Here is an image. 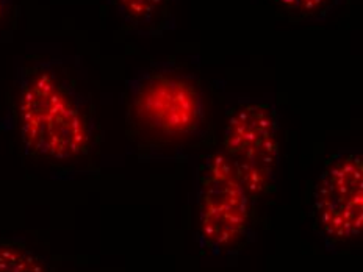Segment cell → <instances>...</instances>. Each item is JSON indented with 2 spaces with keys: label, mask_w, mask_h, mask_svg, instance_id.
<instances>
[{
  "label": "cell",
  "mask_w": 363,
  "mask_h": 272,
  "mask_svg": "<svg viewBox=\"0 0 363 272\" xmlns=\"http://www.w3.org/2000/svg\"><path fill=\"white\" fill-rule=\"evenodd\" d=\"M125 123L145 158L174 160L207 135L206 97L190 72L152 64L127 81Z\"/></svg>",
  "instance_id": "obj_1"
},
{
  "label": "cell",
  "mask_w": 363,
  "mask_h": 272,
  "mask_svg": "<svg viewBox=\"0 0 363 272\" xmlns=\"http://www.w3.org/2000/svg\"><path fill=\"white\" fill-rule=\"evenodd\" d=\"M16 116L28 154L48 162H74L88 154L93 130L80 96L48 66L22 74Z\"/></svg>",
  "instance_id": "obj_2"
},
{
  "label": "cell",
  "mask_w": 363,
  "mask_h": 272,
  "mask_svg": "<svg viewBox=\"0 0 363 272\" xmlns=\"http://www.w3.org/2000/svg\"><path fill=\"white\" fill-rule=\"evenodd\" d=\"M279 135V113L267 101L247 97L227 110L221 152L252 200L276 186L281 160Z\"/></svg>",
  "instance_id": "obj_3"
},
{
  "label": "cell",
  "mask_w": 363,
  "mask_h": 272,
  "mask_svg": "<svg viewBox=\"0 0 363 272\" xmlns=\"http://www.w3.org/2000/svg\"><path fill=\"white\" fill-rule=\"evenodd\" d=\"M198 232L203 247L223 252L245 239L252 199L221 150L203 155L196 169Z\"/></svg>",
  "instance_id": "obj_4"
},
{
  "label": "cell",
  "mask_w": 363,
  "mask_h": 272,
  "mask_svg": "<svg viewBox=\"0 0 363 272\" xmlns=\"http://www.w3.org/2000/svg\"><path fill=\"white\" fill-rule=\"evenodd\" d=\"M313 211L320 230L332 243H347L363 229V158L359 150L332 155L318 180Z\"/></svg>",
  "instance_id": "obj_5"
},
{
  "label": "cell",
  "mask_w": 363,
  "mask_h": 272,
  "mask_svg": "<svg viewBox=\"0 0 363 272\" xmlns=\"http://www.w3.org/2000/svg\"><path fill=\"white\" fill-rule=\"evenodd\" d=\"M125 26L140 35H160L172 24V0H115Z\"/></svg>",
  "instance_id": "obj_6"
},
{
  "label": "cell",
  "mask_w": 363,
  "mask_h": 272,
  "mask_svg": "<svg viewBox=\"0 0 363 272\" xmlns=\"http://www.w3.org/2000/svg\"><path fill=\"white\" fill-rule=\"evenodd\" d=\"M0 272H48L43 261L18 244H0Z\"/></svg>",
  "instance_id": "obj_7"
},
{
  "label": "cell",
  "mask_w": 363,
  "mask_h": 272,
  "mask_svg": "<svg viewBox=\"0 0 363 272\" xmlns=\"http://www.w3.org/2000/svg\"><path fill=\"white\" fill-rule=\"evenodd\" d=\"M294 19H321L334 10L338 0H271Z\"/></svg>",
  "instance_id": "obj_8"
},
{
  "label": "cell",
  "mask_w": 363,
  "mask_h": 272,
  "mask_svg": "<svg viewBox=\"0 0 363 272\" xmlns=\"http://www.w3.org/2000/svg\"><path fill=\"white\" fill-rule=\"evenodd\" d=\"M4 14H5V4L4 0H0V22L4 19Z\"/></svg>",
  "instance_id": "obj_9"
}]
</instances>
